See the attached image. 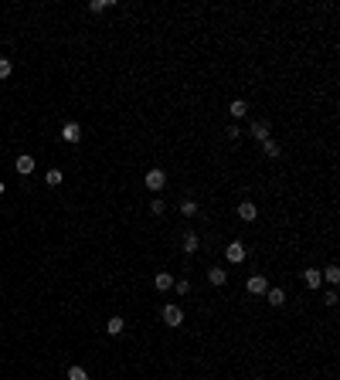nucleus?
Returning <instances> with one entry per match:
<instances>
[{
    "instance_id": "obj_1",
    "label": "nucleus",
    "mask_w": 340,
    "mask_h": 380,
    "mask_svg": "<svg viewBox=\"0 0 340 380\" xmlns=\"http://www.w3.org/2000/svg\"><path fill=\"white\" fill-rule=\"evenodd\" d=\"M245 255H248V248L242 244V241H231V244L225 248V258H228L231 265H242V262H245Z\"/></svg>"
},
{
    "instance_id": "obj_2",
    "label": "nucleus",
    "mask_w": 340,
    "mask_h": 380,
    "mask_svg": "<svg viewBox=\"0 0 340 380\" xmlns=\"http://www.w3.org/2000/svg\"><path fill=\"white\" fill-rule=\"evenodd\" d=\"M163 322L167 326H181L184 322V309L181 306H163Z\"/></svg>"
},
{
    "instance_id": "obj_3",
    "label": "nucleus",
    "mask_w": 340,
    "mask_h": 380,
    "mask_svg": "<svg viewBox=\"0 0 340 380\" xmlns=\"http://www.w3.org/2000/svg\"><path fill=\"white\" fill-rule=\"evenodd\" d=\"M62 139H65V143H78V139H82L78 122H65V126H62Z\"/></svg>"
},
{
    "instance_id": "obj_4",
    "label": "nucleus",
    "mask_w": 340,
    "mask_h": 380,
    "mask_svg": "<svg viewBox=\"0 0 340 380\" xmlns=\"http://www.w3.org/2000/svg\"><path fill=\"white\" fill-rule=\"evenodd\" d=\"M163 183H167V173H163V170H150V173H147V187H150V190H163Z\"/></svg>"
},
{
    "instance_id": "obj_5",
    "label": "nucleus",
    "mask_w": 340,
    "mask_h": 380,
    "mask_svg": "<svg viewBox=\"0 0 340 380\" xmlns=\"http://www.w3.org/2000/svg\"><path fill=\"white\" fill-rule=\"evenodd\" d=\"M14 167H17V173H21V176H28V173H34V156H28V153H21V156H17V163H14Z\"/></svg>"
},
{
    "instance_id": "obj_6",
    "label": "nucleus",
    "mask_w": 340,
    "mask_h": 380,
    "mask_svg": "<svg viewBox=\"0 0 340 380\" xmlns=\"http://www.w3.org/2000/svg\"><path fill=\"white\" fill-rule=\"evenodd\" d=\"M238 217H242V221H255V217H259V207L252 204V201H242V204H238Z\"/></svg>"
},
{
    "instance_id": "obj_7",
    "label": "nucleus",
    "mask_w": 340,
    "mask_h": 380,
    "mask_svg": "<svg viewBox=\"0 0 340 380\" xmlns=\"http://www.w3.org/2000/svg\"><path fill=\"white\" fill-rule=\"evenodd\" d=\"M248 292H252V295H265V292H269L265 278H262V275H252V278H248Z\"/></svg>"
},
{
    "instance_id": "obj_8",
    "label": "nucleus",
    "mask_w": 340,
    "mask_h": 380,
    "mask_svg": "<svg viewBox=\"0 0 340 380\" xmlns=\"http://www.w3.org/2000/svg\"><path fill=\"white\" fill-rule=\"evenodd\" d=\"M303 282H306V289H320V282H323L320 268H306V272H303Z\"/></svg>"
},
{
    "instance_id": "obj_9",
    "label": "nucleus",
    "mask_w": 340,
    "mask_h": 380,
    "mask_svg": "<svg viewBox=\"0 0 340 380\" xmlns=\"http://www.w3.org/2000/svg\"><path fill=\"white\" fill-rule=\"evenodd\" d=\"M252 136H255L259 143L269 139V122H265V119H255V122H252Z\"/></svg>"
},
{
    "instance_id": "obj_10",
    "label": "nucleus",
    "mask_w": 340,
    "mask_h": 380,
    "mask_svg": "<svg viewBox=\"0 0 340 380\" xmlns=\"http://www.w3.org/2000/svg\"><path fill=\"white\" fill-rule=\"evenodd\" d=\"M167 289H174V275L170 272H156V292H167Z\"/></svg>"
},
{
    "instance_id": "obj_11",
    "label": "nucleus",
    "mask_w": 340,
    "mask_h": 380,
    "mask_svg": "<svg viewBox=\"0 0 340 380\" xmlns=\"http://www.w3.org/2000/svg\"><path fill=\"white\" fill-rule=\"evenodd\" d=\"M126 329V322H123V316H113V319L106 322V333H109V336H119V333H123Z\"/></svg>"
},
{
    "instance_id": "obj_12",
    "label": "nucleus",
    "mask_w": 340,
    "mask_h": 380,
    "mask_svg": "<svg viewBox=\"0 0 340 380\" xmlns=\"http://www.w3.org/2000/svg\"><path fill=\"white\" fill-rule=\"evenodd\" d=\"M320 275H323V278H327L330 285H337V282H340V268H337V265H327V268H323Z\"/></svg>"
},
{
    "instance_id": "obj_13",
    "label": "nucleus",
    "mask_w": 340,
    "mask_h": 380,
    "mask_svg": "<svg viewBox=\"0 0 340 380\" xmlns=\"http://www.w3.org/2000/svg\"><path fill=\"white\" fill-rule=\"evenodd\" d=\"M265 299H269V306H282V302H286V292H282V289H269Z\"/></svg>"
},
{
    "instance_id": "obj_14",
    "label": "nucleus",
    "mask_w": 340,
    "mask_h": 380,
    "mask_svg": "<svg viewBox=\"0 0 340 380\" xmlns=\"http://www.w3.org/2000/svg\"><path fill=\"white\" fill-rule=\"evenodd\" d=\"M228 112H231V116H235V119H242V116H245V112H248V105H245V102H242V99H235V102L228 105Z\"/></svg>"
},
{
    "instance_id": "obj_15",
    "label": "nucleus",
    "mask_w": 340,
    "mask_h": 380,
    "mask_svg": "<svg viewBox=\"0 0 340 380\" xmlns=\"http://www.w3.org/2000/svg\"><path fill=\"white\" fill-rule=\"evenodd\" d=\"M208 278H211V285H225L228 272H225V268H211V272H208Z\"/></svg>"
},
{
    "instance_id": "obj_16",
    "label": "nucleus",
    "mask_w": 340,
    "mask_h": 380,
    "mask_svg": "<svg viewBox=\"0 0 340 380\" xmlns=\"http://www.w3.org/2000/svg\"><path fill=\"white\" fill-rule=\"evenodd\" d=\"M184 251H187V255H190V251H197V234H194V231L184 234Z\"/></svg>"
},
{
    "instance_id": "obj_17",
    "label": "nucleus",
    "mask_w": 340,
    "mask_h": 380,
    "mask_svg": "<svg viewBox=\"0 0 340 380\" xmlns=\"http://www.w3.org/2000/svg\"><path fill=\"white\" fill-rule=\"evenodd\" d=\"M262 153L265 156H279V143L276 139H262Z\"/></svg>"
},
{
    "instance_id": "obj_18",
    "label": "nucleus",
    "mask_w": 340,
    "mask_h": 380,
    "mask_svg": "<svg viewBox=\"0 0 340 380\" xmlns=\"http://www.w3.org/2000/svg\"><path fill=\"white\" fill-rule=\"evenodd\" d=\"M181 214H184V217H194V214H197V201H181Z\"/></svg>"
},
{
    "instance_id": "obj_19",
    "label": "nucleus",
    "mask_w": 340,
    "mask_h": 380,
    "mask_svg": "<svg viewBox=\"0 0 340 380\" xmlns=\"http://www.w3.org/2000/svg\"><path fill=\"white\" fill-rule=\"evenodd\" d=\"M68 380H89V374L82 367H68Z\"/></svg>"
},
{
    "instance_id": "obj_20",
    "label": "nucleus",
    "mask_w": 340,
    "mask_h": 380,
    "mask_svg": "<svg viewBox=\"0 0 340 380\" xmlns=\"http://www.w3.org/2000/svg\"><path fill=\"white\" fill-rule=\"evenodd\" d=\"M14 71V65H10V58H0V78H7Z\"/></svg>"
},
{
    "instance_id": "obj_21",
    "label": "nucleus",
    "mask_w": 340,
    "mask_h": 380,
    "mask_svg": "<svg viewBox=\"0 0 340 380\" xmlns=\"http://www.w3.org/2000/svg\"><path fill=\"white\" fill-rule=\"evenodd\" d=\"M106 7H113V3H109V0H92V3H89V10H92V14L106 10Z\"/></svg>"
},
{
    "instance_id": "obj_22",
    "label": "nucleus",
    "mask_w": 340,
    "mask_h": 380,
    "mask_svg": "<svg viewBox=\"0 0 340 380\" xmlns=\"http://www.w3.org/2000/svg\"><path fill=\"white\" fill-rule=\"evenodd\" d=\"M44 180H48L51 187H58V183H62V170H48V176H44Z\"/></svg>"
},
{
    "instance_id": "obj_23",
    "label": "nucleus",
    "mask_w": 340,
    "mask_h": 380,
    "mask_svg": "<svg viewBox=\"0 0 340 380\" xmlns=\"http://www.w3.org/2000/svg\"><path fill=\"white\" fill-rule=\"evenodd\" d=\"M174 289H177L181 295H187V292H190V282H187V278H181V282H174Z\"/></svg>"
},
{
    "instance_id": "obj_24",
    "label": "nucleus",
    "mask_w": 340,
    "mask_h": 380,
    "mask_svg": "<svg viewBox=\"0 0 340 380\" xmlns=\"http://www.w3.org/2000/svg\"><path fill=\"white\" fill-rule=\"evenodd\" d=\"M150 210H153V214H156V217H160V214H163V201H160V197H156V201H153V204H150Z\"/></svg>"
},
{
    "instance_id": "obj_25",
    "label": "nucleus",
    "mask_w": 340,
    "mask_h": 380,
    "mask_svg": "<svg viewBox=\"0 0 340 380\" xmlns=\"http://www.w3.org/2000/svg\"><path fill=\"white\" fill-rule=\"evenodd\" d=\"M0 197H3V180H0Z\"/></svg>"
}]
</instances>
